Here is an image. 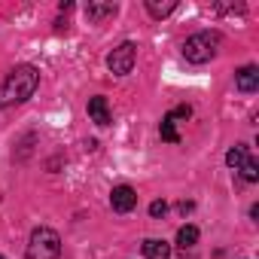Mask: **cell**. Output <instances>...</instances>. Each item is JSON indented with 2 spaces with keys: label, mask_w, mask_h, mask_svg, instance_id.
Returning a JSON list of instances; mask_svg holds the SVG:
<instances>
[{
  "label": "cell",
  "mask_w": 259,
  "mask_h": 259,
  "mask_svg": "<svg viewBox=\"0 0 259 259\" xmlns=\"http://www.w3.org/2000/svg\"><path fill=\"white\" fill-rule=\"evenodd\" d=\"M144 256L147 259H171V244L159 241V238H147L144 241Z\"/></svg>",
  "instance_id": "obj_8"
},
{
  "label": "cell",
  "mask_w": 259,
  "mask_h": 259,
  "mask_svg": "<svg viewBox=\"0 0 259 259\" xmlns=\"http://www.w3.org/2000/svg\"><path fill=\"white\" fill-rule=\"evenodd\" d=\"M150 213H153V217H165V213H168V204H165V201H153V204H150Z\"/></svg>",
  "instance_id": "obj_15"
},
{
  "label": "cell",
  "mask_w": 259,
  "mask_h": 259,
  "mask_svg": "<svg viewBox=\"0 0 259 259\" xmlns=\"http://www.w3.org/2000/svg\"><path fill=\"white\" fill-rule=\"evenodd\" d=\"M0 259H7V256H0Z\"/></svg>",
  "instance_id": "obj_16"
},
{
  "label": "cell",
  "mask_w": 259,
  "mask_h": 259,
  "mask_svg": "<svg viewBox=\"0 0 259 259\" xmlns=\"http://www.w3.org/2000/svg\"><path fill=\"white\" fill-rule=\"evenodd\" d=\"M40 85V70L34 64H19L7 73V79L0 82V110L13 107V104H25Z\"/></svg>",
  "instance_id": "obj_1"
},
{
  "label": "cell",
  "mask_w": 259,
  "mask_h": 259,
  "mask_svg": "<svg viewBox=\"0 0 259 259\" xmlns=\"http://www.w3.org/2000/svg\"><path fill=\"white\" fill-rule=\"evenodd\" d=\"M247 159H250V156H247V147H241V144H238V147H232V150L226 153V165H229V168H235V171H238Z\"/></svg>",
  "instance_id": "obj_10"
},
{
  "label": "cell",
  "mask_w": 259,
  "mask_h": 259,
  "mask_svg": "<svg viewBox=\"0 0 259 259\" xmlns=\"http://www.w3.org/2000/svg\"><path fill=\"white\" fill-rule=\"evenodd\" d=\"M217 46H220V37H217V34H207V31L192 34V37L183 43V58L192 61V64H204V61H210V58L217 55Z\"/></svg>",
  "instance_id": "obj_3"
},
{
  "label": "cell",
  "mask_w": 259,
  "mask_h": 259,
  "mask_svg": "<svg viewBox=\"0 0 259 259\" xmlns=\"http://www.w3.org/2000/svg\"><path fill=\"white\" fill-rule=\"evenodd\" d=\"M235 85H238L241 92H256V89H259V67H256V64L241 67V70L235 73Z\"/></svg>",
  "instance_id": "obj_6"
},
{
  "label": "cell",
  "mask_w": 259,
  "mask_h": 259,
  "mask_svg": "<svg viewBox=\"0 0 259 259\" xmlns=\"http://www.w3.org/2000/svg\"><path fill=\"white\" fill-rule=\"evenodd\" d=\"M147 10H150V16L162 19V16H168V13H174L177 4H174V0H168V4H159V0H147Z\"/></svg>",
  "instance_id": "obj_12"
},
{
  "label": "cell",
  "mask_w": 259,
  "mask_h": 259,
  "mask_svg": "<svg viewBox=\"0 0 259 259\" xmlns=\"http://www.w3.org/2000/svg\"><path fill=\"white\" fill-rule=\"evenodd\" d=\"M135 58H138V49H135V43H119V46L110 52V58H107V67H110L116 76H125V73H132V67H135Z\"/></svg>",
  "instance_id": "obj_4"
},
{
  "label": "cell",
  "mask_w": 259,
  "mask_h": 259,
  "mask_svg": "<svg viewBox=\"0 0 259 259\" xmlns=\"http://www.w3.org/2000/svg\"><path fill=\"white\" fill-rule=\"evenodd\" d=\"M162 141H168V144H180V135H177V128H174V119H171V116L162 119Z\"/></svg>",
  "instance_id": "obj_13"
},
{
  "label": "cell",
  "mask_w": 259,
  "mask_h": 259,
  "mask_svg": "<svg viewBox=\"0 0 259 259\" xmlns=\"http://www.w3.org/2000/svg\"><path fill=\"white\" fill-rule=\"evenodd\" d=\"M25 256L28 259H58L61 256V238H58V232L49 229V226L34 229L31 238H28V253Z\"/></svg>",
  "instance_id": "obj_2"
},
{
  "label": "cell",
  "mask_w": 259,
  "mask_h": 259,
  "mask_svg": "<svg viewBox=\"0 0 259 259\" xmlns=\"http://www.w3.org/2000/svg\"><path fill=\"white\" fill-rule=\"evenodd\" d=\"M238 171H241V177H244L247 183H256V180H259V162H253V159H247Z\"/></svg>",
  "instance_id": "obj_14"
},
{
  "label": "cell",
  "mask_w": 259,
  "mask_h": 259,
  "mask_svg": "<svg viewBox=\"0 0 259 259\" xmlns=\"http://www.w3.org/2000/svg\"><path fill=\"white\" fill-rule=\"evenodd\" d=\"M195 241H198V229H195V226H183V229L177 232V244H180L183 250L195 247Z\"/></svg>",
  "instance_id": "obj_11"
},
{
  "label": "cell",
  "mask_w": 259,
  "mask_h": 259,
  "mask_svg": "<svg viewBox=\"0 0 259 259\" xmlns=\"http://www.w3.org/2000/svg\"><path fill=\"white\" fill-rule=\"evenodd\" d=\"M110 204H113V210L116 213H128V210H135L138 207V192L132 189V186H113V192H110Z\"/></svg>",
  "instance_id": "obj_5"
},
{
  "label": "cell",
  "mask_w": 259,
  "mask_h": 259,
  "mask_svg": "<svg viewBox=\"0 0 259 259\" xmlns=\"http://www.w3.org/2000/svg\"><path fill=\"white\" fill-rule=\"evenodd\" d=\"M89 116H92V122L95 125H110V107H107V98H101V95H95V98H89Z\"/></svg>",
  "instance_id": "obj_7"
},
{
  "label": "cell",
  "mask_w": 259,
  "mask_h": 259,
  "mask_svg": "<svg viewBox=\"0 0 259 259\" xmlns=\"http://www.w3.org/2000/svg\"><path fill=\"white\" fill-rule=\"evenodd\" d=\"M85 16L92 22H104L107 16H116V4H110V0H107V4H98V0H95V4L85 7Z\"/></svg>",
  "instance_id": "obj_9"
}]
</instances>
